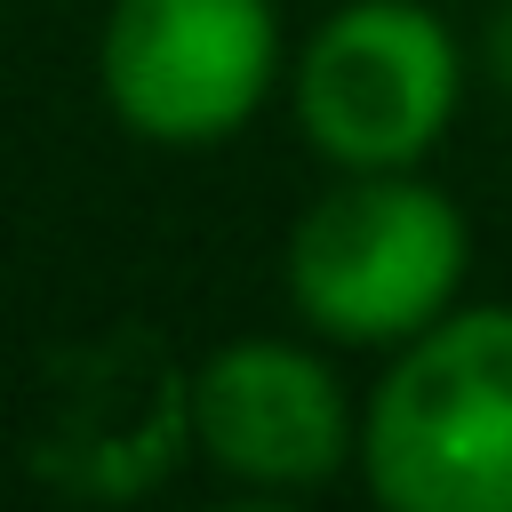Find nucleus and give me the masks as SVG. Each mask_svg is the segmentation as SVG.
<instances>
[{
    "label": "nucleus",
    "instance_id": "obj_2",
    "mask_svg": "<svg viewBox=\"0 0 512 512\" xmlns=\"http://www.w3.org/2000/svg\"><path fill=\"white\" fill-rule=\"evenodd\" d=\"M360 480L392 512H512V304H448L360 400Z\"/></svg>",
    "mask_w": 512,
    "mask_h": 512
},
{
    "label": "nucleus",
    "instance_id": "obj_3",
    "mask_svg": "<svg viewBox=\"0 0 512 512\" xmlns=\"http://www.w3.org/2000/svg\"><path fill=\"white\" fill-rule=\"evenodd\" d=\"M288 104L328 168H416L464 104V40L424 0H344L296 48Z\"/></svg>",
    "mask_w": 512,
    "mask_h": 512
},
{
    "label": "nucleus",
    "instance_id": "obj_5",
    "mask_svg": "<svg viewBox=\"0 0 512 512\" xmlns=\"http://www.w3.org/2000/svg\"><path fill=\"white\" fill-rule=\"evenodd\" d=\"M184 448L232 488L304 496L360 464V408L328 352L296 336H232L184 376Z\"/></svg>",
    "mask_w": 512,
    "mask_h": 512
},
{
    "label": "nucleus",
    "instance_id": "obj_4",
    "mask_svg": "<svg viewBox=\"0 0 512 512\" xmlns=\"http://www.w3.org/2000/svg\"><path fill=\"white\" fill-rule=\"evenodd\" d=\"M272 0H112L96 24V88L136 144L208 152L232 144L280 88Z\"/></svg>",
    "mask_w": 512,
    "mask_h": 512
},
{
    "label": "nucleus",
    "instance_id": "obj_1",
    "mask_svg": "<svg viewBox=\"0 0 512 512\" xmlns=\"http://www.w3.org/2000/svg\"><path fill=\"white\" fill-rule=\"evenodd\" d=\"M472 224L424 168H336L280 248V288L320 344L392 352L464 304Z\"/></svg>",
    "mask_w": 512,
    "mask_h": 512
},
{
    "label": "nucleus",
    "instance_id": "obj_6",
    "mask_svg": "<svg viewBox=\"0 0 512 512\" xmlns=\"http://www.w3.org/2000/svg\"><path fill=\"white\" fill-rule=\"evenodd\" d=\"M480 72L496 80V88H512V0L488 16V32H480Z\"/></svg>",
    "mask_w": 512,
    "mask_h": 512
}]
</instances>
